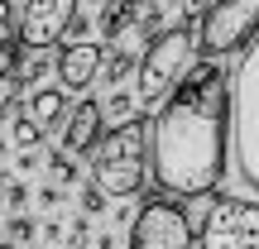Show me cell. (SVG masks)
Listing matches in <instances>:
<instances>
[{"instance_id": "obj_27", "label": "cell", "mask_w": 259, "mask_h": 249, "mask_svg": "<svg viewBox=\"0 0 259 249\" xmlns=\"http://www.w3.org/2000/svg\"><path fill=\"white\" fill-rule=\"evenodd\" d=\"M38 168V148H19L15 154V173H34Z\"/></svg>"}, {"instance_id": "obj_13", "label": "cell", "mask_w": 259, "mask_h": 249, "mask_svg": "<svg viewBox=\"0 0 259 249\" xmlns=\"http://www.w3.org/2000/svg\"><path fill=\"white\" fill-rule=\"evenodd\" d=\"M15 48H19V43H15ZM10 67H15V77H19L24 91H29V86H44V77L58 67V48H19Z\"/></svg>"}, {"instance_id": "obj_16", "label": "cell", "mask_w": 259, "mask_h": 249, "mask_svg": "<svg viewBox=\"0 0 259 249\" xmlns=\"http://www.w3.org/2000/svg\"><path fill=\"white\" fill-rule=\"evenodd\" d=\"M10 139H15V148H38V144H44V125L29 120V115L19 111L15 125H10Z\"/></svg>"}, {"instance_id": "obj_6", "label": "cell", "mask_w": 259, "mask_h": 249, "mask_svg": "<svg viewBox=\"0 0 259 249\" xmlns=\"http://www.w3.org/2000/svg\"><path fill=\"white\" fill-rule=\"evenodd\" d=\"M259 34V0H216L202 19H197V48L206 58H221L245 48Z\"/></svg>"}, {"instance_id": "obj_1", "label": "cell", "mask_w": 259, "mask_h": 249, "mask_svg": "<svg viewBox=\"0 0 259 249\" xmlns=\"http://www.w3.org/2000/svg\"><path fill=\"white\" fill-rule=\"evenodd\" d=\"M231 154V86L216 58H197L149 125V173L168 196H211Z\"/></svg>"}, {"instance_id": "obj_33", "label": "cell", "mask_w": 259, "mask_h": 249, "mask_svg": "<svg viewBox=\"0 0 259 249\" xmlns=\"http://www.w3.org/2000/svg\"><path fill=\"white\" fill-rule=\"evenodd\" d=\"M5 154H10V139H0V158H5Z\"/></svg>"}, {"instance_id": "obj_20", "label": "cell", "mask_w": 259, "mask_h": 249, "mask_svg": "<svg viewBox=\"0 0 259 249\" xmlns=\"http://www.w3.org/2000/svg\"><path fill=\"white\" fill-rule=\"evenodd\" d=\"M0 196H5V206H10V216H19L29 202H34V192H29V182H19V177H10L5 187H0Z\"/></svg>"}, {"instance_id": "obj_7", "label": "cell", "mask_w": 259, "mask_h": 249, "mask_svg": "<svg viewBox=\"0 0 259 249\" xmlns=\"http://www.w3.org/2000/svg\"><path fill=\"white\" fill-rule=\"evenodd\" d=\"M197 244V225L187 216V206L154 196L139 206L135 225H130V249H192Z\"/></svg>"}, {"instance_id": "obj_9", "label": "cell", "mask_w": 259, "mask_h": 249, "mask_svg": "<svg viewBox=\"0 0 259 249\" xmlns=\"http://www.w3.org/2000/svg\"><path fill=\"white\" fill-rule=\"evenodd\" d=\"M101 120H106L101 101H96V96H82V101L67 111V120H63L58 148H63V154H72V158H92V148L101 144Z\"/></svg>"}, {"instance_id": "obj_30", "label": "cell", "mask_w": 259, "mask_h": 249, "mask_svg": "<svg viewBox=\"0 0 259 249\" xmlns=\"http://www.w3.org/2000/svg\"><path fill=\"white\" fill-rule=\"evenodd\" d=\"M96 249H115V235H96Z\"/></svg>"}, {"instance_id": "obj_10", "label": "cell", "mask_w": 259, "mask_h": 249, "mask_svg": "<svg viewBox=\"0 0 259 249\" xmlns=\"http://www.w3.org/2000/svg\"><path fill=\"white\" fill-rule=\"evenodd\" d=\"M101 58H106L101 43H67V48H58V86H63V91H87V86L101 77Z\"/></svg>"}, {"instance_id": "obj_8", "label": "cell", "mask_w": 259, "mask_h": 249, "mask_svg": "<svg viewBox=\"0 0 259 249\" xmlns=\"http://www.w3.org/2000/svg\"><path fill=\"white\" fill-rule=\"evenodd\" d=\"M77 5L82 0H24L15 43L19 48H58L67 24H72V15H77Z\"/></svg>"}, {"instance_id": "obj_26", "label": "cell", "mask_w": 259, "mask_h": 249, "mask_svg": "<svg viewBox=\"0 0 259 249\" xmlns=\"http://www.w3.org/2000/svg\"><path fill=\"white\" fill-rule=\"evenodd\" d=\"M38 240H44L48 249H58V244H63V221H58V216L44 221V225H38Z\"/></svg>"}, {"instance_id": "obj_12", "label": "cell", "mask_w": 259, "mask_h": 249, "mask_svg": "<svg viewBox=\"0 0 259 249\" xmlns=\"http://www.w3.org/2000/svg\"><path fill=\"white\" fill-rule=\"evenodd\" d=\"M149 0H106L101 10H96V29H101L106 43H120L130 29L139 24V15H144Z\"/></svg>"}, {"instance_id": "obj_11", "label": "cell", "mask_w": 259, "mask_h": 249, "mask_svg": "<svg viewBox=\"0 0 259 249\" xmlns=\"http://www.w3.org/2000/svg\"><path fill=\"white\" fill-rule=\"evenodd\" d=\"M67 111H72V106H67V91L58 82H44V86H29V91H24V115H29V120H38L44 129L63 125Z\"/></svg>"}, {"instance_id": "obj_21", "label": "cell", "mask_w": 259, "mask_h": 249, "mask_svg": "<svg viewBox=\"0 0 259 249\" xmlns=\"http://www.w3.org/2000/svg\"><path fill=\"white\" fill-rule=\"evenodd\" d=\"M77 202H82V216H106V202H111V196H106V192H101L96 182H82Z\"/></svg>"}, {"instance_id": "obj_3", "label": "cell", "mask_w": 259, "mask_h": 249, "mask_svg": "<svg viewBox=\"0 0 259 249\" xmlns=\"http://www.w3.org/2000/svg\"><path fill=\"white\" fill-rule=\"evenodd\" d=\"M197 29L192 24H173L144 48L135 67V101L139 111H163V101L178 91V82L187 77V67L197 63Z\"/></svg>"}, {"instance_id": "obj_5", "label": "cell", "mask_w": 259, "mask_h": 249, "mask_svg": "<svg viewBox=\"0 0 259 249\" xmlns=\"http://www.w3.org/2000/svg\"><path fill=\"white\" fill-rule=\"evenodd\" d=\"M197 244L202 249H259V202L245 196H192Z\"/></svg>"}, {"instance_id": "obj_19", "label": "cell", "mask_w": 259, "mask_h": 249, "mask_svg": "<svg viewBox=\"0 0 259 249\" xmlns=\"http://www.w3.org/2000/svg\"><path fill=\"white\" fill-rule=\"evenodd\" d=\"M19 77H15V67H0V125L15 115V101H19Z\"/></svg>"}, {"instance_id": "obj_31", "label": "cell", "mask_w": 259, "mask_h": 249, "mask_svg": "<svg viewBox=\"0 0 259 249\" xmlns=\"http://www.w3.org/2000/svg\"><path fill=\"white\" fill-rule=\"evenodd\" d=\"M0 249H19L15 240H10V235H0Z\"/></svg>"}, {"instance_id": "obj_17", "label": "cell", "mask_w": 259, "mask_h": 249, "mask_svg": "<svg viewBox=\"0 0 259 249\" xmlns=\"http://www.w3.org/2000/svg\"><path fill=\"white\" fill-rule=\"evenodd\" d=\"M135 91H125V86H115V91H106V101H101V111L106 115H115V125L120 120H135Z\"/></svg>"}, {"instance_id": "obj_14", "label": "cell", "mask_w": 259, "mask_h": 249, "mask_svg": "<svg viewBox=\"0 0 259 249\" xmlns=\"http://www.w3.org/2000/svg\"><path fill=\"white\" fill-rule=\"evenodd\" d=\"M135 67H139V58L130 53V48L115 43V48H106V58H101V77H96V82H101L106 91H115V86H125V77L135 72Z\"/></svg>"}, {"instance_id": "obj_18", "label": "cell", "mask_w": 259, "mask_h": 249, "mask_svg": "<svg viewBox=\"0 0 259 249\" xmlns=\"http://www.w3.org/2000/svg\"><path fill=\"white\" fill-rule=\"evenodd\" d=\"M5 235H10L19 249H29V244L38 240V221H34L29 211H19V216H10V221H5Z\"/></svg>"}, {"instance_id": "obj_22", "label": "cell", "mask_w": 259, "mask_h": 249, "mask_svg": "<svg viewBox=\"0 0 259 249\" xmlns=\"http://www.w3.org/2000/svg\"><path fill=\"white\" fill-rule=\"evenodd\" d=\"M34 202L44 206V211H58V206L67 202V187H58V182H44V187L34 192Z\"/></svg>"}, {"instance_id": "obj_32", "label": "cell", "mask_w": 259, "mask_h": 249, "mask_svg": "<svg viewBox=\"0 0 259 249\" xmlns=\"http://www.w3.org/2000/svg\"><path fill=\"white\" fill-rule=\"evenodd\" d=\"M82 5H87V10H92V5H96V10H101V5H106V0H82Z\"/></svg>"}, {"instance_id": "obj_15", "label": "cell", "mask_w": 259, "mask_h": 249, "mask_svg": "<svg viewBox=\"0 0 259 249\" xmlns=\"http://www.w3.org/2000/svg\"><path fill=\"white\" fill-rule=\"evenodd\" d=\"M77 158L72 154H63V148H48V182H58V187H77Z\"/></svg>"}, {"instance_id": "obj_25", "label": "cell", "mask_w": 259, "mask_h": 249, "mask_svg": "<svg viewBox=\"0 0 259 249\" xmlns=\"http://www.w3.org/2000/svg\"><path fill=\"white\" fill-rule=\"evenodd\" d=\"M67 43H92V19L87 15H72V24H67Z\"/></svg>"}, {"instance_id": "obj_24", "label": "cell", "mask_w": 259, "mask_h": 249, "mask_svg": "<svg viewBox=\"0 0 259 249\" xmlns=\"http://www.w3.org/2000/svg\"><path fill=\"white\" fill-rule=\"evenodd\" d=\"M15 29H19V19H15V0H0V38H5V43H15Z\"/></svg>"}, {"instance_id": "obj_4", "label": "cell", "mask_w": 259, "mask_h": 249, "mask_svg": "<svg viewBox=\"0 0 259 249\" xmlns=\"http://www.w3.org/2000/svg\"><path fill=\"white\" fill-rule=\"evenodd\" d=\"M231 134H235V168L240 177L259 192V34L250 38L235 72L231 91Z\"/></svg>"}, {"instance_id": "obj_28", "label": "cell", "mask_w": 259, "mask_h": 249, "mask_svg": "<svg viewBox=\"0 0 259 249\" xmlns=\"http://www.w3.org/2000/svg\"><path fill=\"white\" fill-rule=\"evenodd\" d=\"M211 5H216V0H183V19H202Z\"/></svg>"}, {"instance_id": "obj_29", "label": "cell", "mask_w": 259, "mask_h": 249, "mask_svg": "<svg viewBox=\"0 0 259 249\" xmlns=\"http://www.w3.org/2000/svg\"><path fill=\"white\" fill-rule=\"evenodd\" d=\"M10 58H15V43H5V38H0V67H10Z\"/></svg>"}, {"instance_id": "obj_2", "label": "cell", "mask_w": 259, "mask_h": 249, "mask_svg": "<svg viewBox=\"0 0 259 249\" xmlns=\"http://www.w3.org/2000/svg\"><path fill=\"white\" fill-rule=\"evenodd\" d=\"M144 177H149V120L135 115V120L106 129L101 144L92 148V182L115 202H130L144 187Z\"/></svg>"}, {"instance_id": "obj_23", "label": "cell", "mask_w": 259, "mask_h": 249, "mask_svg": "<svg viewBox=\"0 0 259 249\" xmlns=\"http://www.w3.org/2000/svg\"><path fill=\"white\" fill-rule=\"evenodd\" d=\"M87 240H92V216H77L67 230V249H87Z\"/></svg>"}, {"instance_id": "obj_34", "label": "cell", "mask_w": 259, "mask_h": 249, "mask_svg": "<svg viewBox=\"0 0 259 249\" xmlns=\"http://www.w3.org/2000/svg\"><path fill=\"white\" fill-rule=\"evenodd\" d=\"M0 206H5V196H0Z\"/></svg>"}]
</instances>
